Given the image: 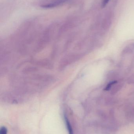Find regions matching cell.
Returning <instances> with one entry per match:
<instances>
[{
	"mask_svg": "<svg viewBox=\"0 0 134 134\" xmlns=\"http://www.w3.org/2000/svg\"><path fill=\"white\" fill-rule=\"evenodd\" d=\"M118 82L117 80H114V81H112L110 82L108 85L106 86V87L104 88V90L108 91L110 90H111L112 87L113 86V85H115L116 83Z\"/></svg>",
	"mask_w": 134,
	"mask_h": 134,
	"instance_id": "obj_5",
	"label": "cell"
},
{
	"mask_svg": "<svg viewBox=\"0 0 134 134\" xmlns=\"http://www.w3.org/2000/svg\"><path fill=\"white\" fill-rule=\"evenodd\" d=\"M65 122H66V125L67 127L68 131L69 134H73V131L72 130L71 126L70 123L69 122V120L67 117H65Z\"/></svg>",
	"mask_w": 134,
	"mask_h": 134,
	"instance_id": "obj_4",
	"label": "cell"
},
{
	"mask_svg": "<svg viewBox=\"0 0 134 134\" xmlns=\"http://www.w3.org/2000/svg\"><path fill=\"white\" fill-rule=\"evenodd\" d=\"M110 0H103L102 3V7H104L108 4V2Z\"/></svg>",
	"mask_w": 134,
	"mask_h": 134,
	"instance_id": "obj_7",
	"label": "cell"
},
{
	"mask_svg": "<svg viewBox=\"0 0 134 134\" xmlns=\"http://www.w3.org/2000/svg\"><path fill=\"white\" fill-rule=\"evenodd\" d=\"M123 85V83L121 82H117L113 85L111 90V94L112 95L116 94L122 88Z\"/></svg>",
	"mask_w": 134,
	"mask_h": 134,
	"instance_id": "obj_1",
	"label": "cell"
},
{
	"mask_svg": "<svg viewBox=\"0 0 134 134\" xmlns=\"http://www.w3.org/2000/svg\"><path fill=\"white\" fill-rule=\"evenodd\" d=\"M117 77V74L115 72L111 71L109 72L107 75V79L108 80H114Z\"/></svg>",
	"mask_w": 134,
	"mask_h": 134,
	"instance_id": "obj_3",
	"label": "cell"
},
{
	"mask_svg": "<svg viewBox=\"0 0 134 134\" xmlns=\"http://www.w3.org/2000/svg\"><path fill=\"white\" fill-rule=\"evenodd\" d=\"M134 51V43L131 44L126 46L122 52V55H124L130 54Z\"/></svg>",
	"mask_w": 134,
	"mask_h": 134,
	"instance_id": "obj_2",
	"label": "cell"
},
{
	"mask_svg": "<svg viewBox=\"0 0 134 134\" xmlns=\"http://www.w3.org/2000/svg\"><path fill=\"white\" fill-rule=\"evenodd\" d=\"M8 131L7 128L5 127H2L0 130V134H7Z\"/></svg>",
	"mask_w": 134,
	"mask_h": 134,
	"instance_id": "obj_6",
	"label": "cell"
}]
</instances>
